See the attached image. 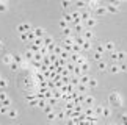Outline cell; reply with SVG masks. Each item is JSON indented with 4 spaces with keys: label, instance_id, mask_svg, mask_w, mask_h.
I'll return each instance as SVG.
<instances>
[{
    "label": "cell",
    "instance_id": "cell-1",
    "mask_svg": "<svg viewBox=\"0 0 127 125\" xmlns=\"http://www.w3.org/2000/svg\"><path fill=\"white\" fill-rule=\"evenodd\" d=\"M108 103L111 105L113 108H119L121 105H123V100H121V95L118 92H111L108 95Z\"/></svg>",
    "mask_w": 127,
    "mask_h": 125
},
{
    "label": "cell",
    "instance_id": "cell-2",
    "mask_svg": "<svg viewBox=\"0 0 127 125\" xmlns=\"http://www.w3.org/2000/svg\"><path fill=\"white\" fill-rule=\"evenodd\" d=\"M93 14H94V16H104V14H107V8L104 5H99L97 8L93 9Z\"/></svg>",
    "mask_w": 127,
    "mask_h": 125
},
{
    "label": "cell",
    "instance_id": "cell-3",
    "mask_svg": "<svg viewBox=\"0 0 127 125\" xmlns=\"http://www.w3.org/2000/svg\"><path fill=\"white\" fill-rule=\"evenodd\" d=\"M83 25H85V28H94L96 25H97V21H96V17H90V19H86V21L83 22Z\"/></svg>",
    "mask_w": 127,
    "mask_h": 125
},
{
    "label": "cell",
    "instance_id": "cell-4",
    "mask_svg": "<svg viewBox=\"0 0 127 125\" xmlns=\"http://www.w3.org/2000/svg\"><path fill=\"white\" fill-rule=\"evenodd\" d=\"M74 3H75V8L80 9V11L88 8V0H74Z\"/></svg>",
    "mask_w": 127,
    "mask_h": 125
},
{
    "label": "cell",
    "instance_id": "cell-5",
    "mask_svg": "<svg viewBox=\"0 0 127 125\" xmlns=\"http://www.w3.org/2000/svg\"><path fill=\"white\" fill-rule=\"evenodd\" d=\"M82 35H83V38L86 41H91L93 38H94V31H93V28H85Z\"/></svg>",
    "mask_w": 127,
    "mask_h": 125
},
{
    "label": "cell",
    "instance_id": "cell-6",
    "mask_svg": "<svg viewBox=\"0 0 127 125\" xmlns=\"http://www.w3.org/2000/svg\"><path fill=\"white\" fill-rule=\"evenodd\" d=\"M82 105H83V106H93V105H94V97L86 94V95H85V100L82 102Z\"/></svg>",
    "mask_w": 127,
    "mask_h": 125
},
{
    "label": "cell",
    "instance_id": "cell-7",
    "mask_svg": "<svg viewBox=\"0 0 127 125\" xmlns=\"http://www.w3.org/2000/svg\"><path fill=\"white\" fill-rule=\"evenodd\" d=\"M93 16V14L90 13V9H82V11H80V19H82V23H83L85 21H86V19H90Z\"/></svg>",
    "mask_w": 127,
    "mask_h": 125
},
{
    "label": "cell",
    "instance_id": "cell-8",
    "mask_svg": "<svg viewBox=\"0 0 127 125\" xmlns=\"http://www.w3.org/2000/svg\"><path fill=\"white\" fill-rule=\"evenodd\" d=\"M30 30H32L30 23H21V25H17V31L19 33H27V31H30Z\"/></svg>",
    "mask_w": 127,
    "mask_h": 125
},
{
    "label": "cell",
    "instance_id": "cell-9",
    "mask_svg": "<svg viewBox=\"0 0 127 125\" xmlns=\"http://www.w3.org/2000/svg\"><path fill=\"white\" fill-rule=\"evenodd\" d=\"M86 89H88V84H83V83H79L75 86V91L79 94H86Z\"/></svg>",
    "mask_w": 127,
    "mask_h": 125
},
{
    "label": "cell",
    "instance_id": "cell-10",
    "mask_svg": "<svg viewBox=\"0 0 127 125\" xmlns=\"http://www.w3.org/2000/svg\"><path fill=\"white\" fill-rule=\"evenodd\" d=\"M74 33H77V35H82L83 33V30H85V25L83 23H74Z\"/></svg>",
    "mask_w": 127,
    "mask_h": 125
},
{
    "label": "cell",
    "instance_id": "cell-11",
    "mask_svg": "<svg viewBox=\"0 0 127 125\" xmlns=\"http://www.w3.org/2000/svg\"><path fill=\"white\" fill-rule=\"evenodd\" d=\"M108 69H110V72H111L113 75H118V74H121V72H119V67H118V62H111Z\"/></svg>",
    "mask_w": 127,
    "mask_h": 125
},
{
    "label": "cell",
    "instance_id": "cell-12",
    "mask_svg": "<svg viewBox=\"0 0 127 125\" xmlns=\"http://www.w3.org/2000/svg\"><path fill=\"white\" fill-rule=\"evenodd\" d=\"M63 31V36H74V30H72V27H66V28H61Z\"/></svg>",
    "mask_w": 127,
    "mask_h": 125
},
{
    "label": "cell",
    "instance_id": "cell-13",
    "mask_svg": "<svg viewBox=\"0 0 127 125\" xmlns=\"http://www.w3.org/2000/svg\"><path fill=\"white\" fill-rule=\"evenodd\" d=\"M33 55H35V52H32L30 49H27L25 53H24V60H25V61H32L33 60Z\"/></svg>",
    "mask_w": 127,
    "mask_h": 125
},
{
    "label": "cell",
    "instance_id": "cell-14",
    "mask_svg": "<svg viewBox=\"0 0 127 125\" xmlns=\"http://www.w3.org/2000/svg\"><path fill=\"white\" fill-rule=\"evenodd\" d=\"M91 47H93V44H91V41H83V44H82V52H88V50H91Z\"/></svg>",
    "mask_w": 127,
    "mask_h": 125
},
{
    "label": "cell",
    "instance_id": "cell-15",
    "mask_svg": "<svg viewBox=\"0 0 127 125\" xmlns=\"http://www.w3.org/2000/svg\"><path fill=\"white\" fill-rule=\"evenodd\" d=\"M105 8H107V13H110V14H115V13H118V6H115V5H105Z\"/></svg>",
    "mask_w": 127,
    "mask_h": 125
},
{
    "label": "cell",
    "instance_id": "cell-16",
    "mask_svg": "<svg viewBox=\"0 0 127 125\" xmlns=\"http://www.w3.org/2000/svg\"><path fill=\"white\" fill-rule=\"evenodd\" d=\"M13 61L19 62V66H21V62H24V55H21V53H13Z\"/></svg>",
    "mask_w": 127,
    "mask_h": 125
},
{
    "label": "cell",
    "instance_id": "cell-17",
    "mask_svg": "<svg viewBox=\"0 0 127 125\" xmlns=\"http://www.w3.org/2000/svg\"><path fill=\"white\" fill-rule=\"evenodd\" d=\"M33 33H35V36H36V38H41V36H44V35H46V31H44V28H41V27L35 28V30H33Z\"/></svg>",
    "mask_w": 127,
    "mask_h": 125
},
{
    "label": "cell",
    "instance_id": "cell-18",
    "mask_svg": "<svg viewBox=\"0 0 127 125\" xmlns=\"http://www.w3.org/2000/svg\"><path fill=\"white\" fill-rule=\"evenodd\" d=\"M47 121H49V122L57 121V111H55V109H52L50 113H47Z\"/></svg>",
    "mask_w": 127,
    "mask_h": 125
},
{
    "label": "cell",
    "instance_id": "cell-19",
    "mask_svg": "<svg viewBox=\"0 0 127 125\" xmlns=\"http://www.w3.org/2000/svg\"><path fill=\"white\" fill-rule=\"evenodd\" d=\"M88 88H90V89L97 88V80H96V78H91V77H90V80H88Z\"/></svg>",
    "mask_w": 127,
    "mask_h": 125
},
{
    "label": "cell",
    "instance_id": "cell-20",
    "mask_svg": "<svg viewBox=\"0 0 127 125\" xmlns=\"http://www.w3.org/2000/svg\"><path fill=\"white\" fill-rule=\"evenodd\" d=\"M127 58V52L126 50H118V61H126Z\"/></svg>",
    "mask_w": 127,
    "mask_h": 125
},
{
    "label": "cell",
    "instance_id": "cell-21",
    "mask_svg": "<svg viewBox=\"0 0 127 125\" xmlns=\"http://www.w3.org/2000/svg\"><path fill=\"white\" fill-rule=\"evenodd\" d=\"M50 42H53L52 36H49V35H44V36H42V45H49Z\"/></svg>",
    "mask_w": 127,
    "mask_h": 125
},
{
    "label": "cell",
    "instance_id": "cell-22",
    "mask_svg": "<svg viewBox=\"0 0 127 125\" xmlns=\"http://www.w3.org/2000/svg\"><path fill=\"white\" fill-rule=\"evenodd\" d=\"M80 53H75V52H71V53H69V61H72V62H75L77 60H79L80 58Z\"/></svg>",
    "mask_w": 127,
    "mask_h": 125
},
{
    "label": "cell",
    "instance_id": "cell-23",
    "mask_svg": "<svg viewBox=\"0 0 127 125\" xmlns=\"http://www.w3.org/2000/svg\"><path fill=\"white\" fill-rule=\"evenodd\" d=\"M66 119V111L61 109V111H57V121H64Z\"/></svg>",
    "mask_w": 127,
    "mask_h": 125
},
{
    "label": "cell",
    "instance_id": "cell-24",
    "mask_svg": "<svg viewBox=\"0 0 127 125\" xmlns=\"http://www.w3.org/2000/svg\"><path fill=\"white\" fill-rule=\"evenodd\" d=\"M104 47H105V50H110V52H111V50H115V47H116V45H115V42H113V41H107Z\"/></svg>",
    "mask_w": 127,
    "mask_h": 125
},
{
    "label": "cell",
    "instance_id": "cell-25",
    "mask_svg": "<svg viewBox=\"0 0 127 125\" xmlns=\"http://www.w3.org/2000/svg\"><path fill=\"white\" fill-rule=\"evenodd\" d=\"M63 19H64V21L67 22V23H69V25L72 27V25H74V21H72V16H71V13H66L64 14V16H63Z\"/></svg>",
    "mask_w": 127,
    "mask_h": 125
},
{
    "label": "cell",
    "instance_id": "cell-26",
    "mask_svg": "<svg viewBox=\"0 0 127 125\" xmlns=\"http://www.w3.org/2000/svg\"><path fill=\"white\" fill-rule=\"evenodd\" d=\"M93 109H94V116H100L104 106H102V105H96V106H93Z\"/></svg>",
    "mask_w": 127,
    "mask_h": 125
},
{
    "label": "cell",
    "instance_id": "cell-27",
    "mask_svg": "<svg viewBox=\"0 0 127 125\" xmlns=\"http://www.w3.org/2000/svg\"><path fill=\"white\" fill-rule=\"evenodd\" d=\"M118 67H119V72H127V62L126 61H118Z\"/></svg>",
    "mask_w": 127,
    "mask_h": 125
},
{
    "label": "cell",
    "instance_id": "cell-28",
    "mask_svg": "<svg viewBox=\"0 0 127 125\" xmlns=\"http://www.w3.org/2000/svg\"><path fill=\"white\" fill-rule=\"evenodd\" d=\"M80 69H82V72H90V62L85 60V61L80 64Z\"/></svg>",
    "mask_w": 127,
    "mask_h": 125
},
{
    "label": "cell",
    "instance_id": "cell-29",
    "mask_svg": "<svg viewBox=\"0 0 127 125\" xmlns=\"http://www.w3.org/2000/svg\"><path fill=\"white\" fill-rule=\"evenodd\" d=\"M71 52H75V53H80V52H82V45H80V44H75V42H74V44L71 45Z\"/></svg>",
    "mask_w": 127,
    "mask_h": 125
},
{
    "label": "cell",
    "instance_id": "cell-30",
    "mask_svg": "<svg viewBox=\"0 0 127 125\" xmlns=\"http://www.w3.org/2000/svg\"><path fill=\"white\" fill-rule=\"evenodd\" d=\"M11 61H13V55H5L3 56V64H6V66H9V64H11Z\"/></svg>",
    "mask_w": 127,
    "mask_h": 125
},
{
    "label": "cell",
    "instance_id": "cell-31",
    "mask_svg": "<svg viewBox=\"0 0 127 125\" xmlns=\"http://www.w3.org/2000/svg\"><path fill=\"white\" fill-rule=\"evenodd\" d=\"M80 83V78L77 75H74V74H71V84H74V86H77Z\"/></svg>",
    "mask_w": 127,
    "mask_h": 125
},
{
    "label": "cell",
    "instance_id": "cell-32",
    "mask_svg": "<svg viewBox=\"0 0 127 125\" xmlns=\"http://www.w3.org/2000/svg\"><path fill=\"white\" fill-rule=\"evenodd\" d=\"M97 67H99V70H107V67H108V64H107L105 61H97Z\"/></svg>",
    "mask_w": 127,
    "mask_h": 125
},
{
    "label": "cell",
    "instance_id": "cell-33",
    "mask_svg": "<svg viewBox=\"0 0 127 125\" xmlns=\"http://www.w3.org/2000/svg\"><path fill=\"white\" fill-rule=\"evenodd\" d=\"M6 86H8V80L3 78V77H0V91H3Z\"/></svg>",
    "mask_w": 127,
    "mask_h": 125
},
{
    "label": "cell",
    "instance_id": "cell-34",
    "mask_svg": "<svg viewBox=\"0 0 127 125\" xmlns=\"http://www.w3.org/2000/svg\"><path fill=\"white\" fill-rule=\"evenodd\" d=\"M102 117H110L111 116V111H110V108H107V106H104V109H102V114H100Z\"/></svg>",
    "mask_w": 127,
    "mask_h": 125
},
{
    "label": "cell",
    "instance_id": "cell-35",
    "mask_svg": "<svg viewBox=\"0 0 127 125\" xmlns=\"http://www.w3.org/2000/svg\"><path fill=\"white\" fill-rule=\"evenodd\" d=\"M46 105H47V99H46V97H42V99H38V106H39L41 109H42L44 106H46Z\"/></svg>",
    "mask_w": 127,
    "mask_h": 125
},
{
    "label": "cell",
    "instance_id": "cell-36",
    "mask_svg": "<svg viewBox=\"0 0 127 125\" xmlns=\"http://www.w3.org/2000/svg\"><path fill=\"white\" fill-rule=\"evenodd\" d=\"M110 56H111V61L113 62H118V50H111Z\"/></svg>",
    "mask_w": 127,
    "mask_h": 125
},
{
    "label": "cell",
    "instance_id": "cell-37",
    "mask_svg": "<svg viewBox=\"0 0 127 125\" xmlns=\"http://www.w3.org/2000/svg\"><path fill=\"white\" fill-rule=\"evenodd\" d=\"M8 116L11 117V119H16V117H17V109H14V108H9V111H8Z\"/></svg>",
    "mask_w": 127,
    "mask_h": 125
},
{
    "label": "cell",
    "instance_id": "cell-38",
    "mask_svg": "<svg viewBox=\"0 0 127 125\" xmlns=\"http://www.w3.org/2000/svg\"><path fill=\"white\" fill-rule=\"evenodd\" d=\"M19 62H16V61H11V64H9V69H11L13 72H16V70H19Z\"/></svg>",
    "mask_w": 127,
    "mask_h": 125
},
{
    "label": "cell",
    "instance_id": "cell-39",
    "mask_svg": "<svg viewBox=\"0 0 127 125\" xmlns=\"http://www.w3.org/2000/svg\"><path fill=\"white\" fill-rule=\"evenodd\" d=\"M47 103H49V105H52V106L55 108V106H57V103H58V99H55V97H49V99H47Z\"/></svg>",
    "mask_w": 127,
    "mask_h": 125
},
{
    "label": "cell",
    "instance_id": "cell-40",
    "mask_svg": "<svg viewBox=\"0 0 127 125\" xmlns=\"http://www.w3.org/2000/svg\"><path fill=\"white\" fill-rule=\"evenodd\" d=\"M9 108H11V106H6V105H0V114H8Z\"/></svg>",
    "mask_w": 127,
    "mask_h": 125
},
{
    "label": "cell",
    "instance_id": "cell-41",
    "mask_svg": "<svg viewBox=\"0 0 127 125\" xmlns=\"http://www.w3.org/2000/svg\"><path fill=\"white\" fill-rule=\"evenodd\" d=\"M69 53H71V52H67V50L63 49V52L60 53V58H63V60H69Z\"/></svg>",
    "mask_w": 127,
    "mask_h": 125
},
{
    "label": "cell",
    "instance_id": "cell-42",
    "mask_svg": "<svg viewBox=\"0 0 127 125\" xmlns=\"http://www.w3.org/2000/svg\"><path fill=\"white\" fill-rule=\"evenodd\" d=\"M28 106H30V108H36V106H38V99L28 100Z\"/></svg>",
    "mask_w": 127,
    "mask_h": 125
},
{
    "label": "cell",
    "instance_id": "cell-43",
    "mask_svg": "<svg viewBox=\"0 0 127 125\" xmlns=\"http://www.w3.org/2000/svg\"><path fill=\"white\" fill-rule=\"evenodd\" d=\"M63 52V45H55V49H53V52L52 53H55V55H58L60 56V53Z\"/></svg>",
    "mask_w": 127,
    "mask_h": 125
},
{
    "label": "cell",
    "instance_id": "cell-44",
    "mask_svg": "<svg viewBox=\"0 0 127 125\" xmlns=\"http://www.w3.org/2000/svg\"><path fill=\"white\" fill-rule=\"evenodd\" d=\"M42 56H44V55H41L39 52H35V55H33V60H35V61H39V62H41V61H42Z\"/></svg>",
    "mask_w": 127,
    "mask_h": 125
},
{
    "label": "cell",
    "instance_id": "cell-45",
    "mask_svg": "<svg viewBox=\"0 0 127 125\" xmlns=\"http://www.w3.org/2000/svg\"><path fill=\"white\" fill-rule=\"evenodd\" d=\"M72 0H61V8H69Z\"/></svg>",
    "mask_w": 127,
    "mask_h": 125
},
{
    "label": "cell",
    "instance_id": "cell-46",
    "mask_svg": "<svg viewBox=\"0 0 127 125\" xmlns=\"http://www.w3.org/2000/svg\"><path fill=\"white\" fill-rule=\"evenodd\" d=\"M6 9H8L6 3H5V0H2V2H0V13H5Z\"/></svg>",
    "mask_w": 127,
    "mask_h": 125
},
{
    "label": "cell",
    "instance_id": "cell-47",
    "mask_svg": "<svg viewBox=\"0 0 127 125\" xmlns=\"http://www.w3.org/2000/svg\"><path fill=\"white\" fill-rule=\"evenodd\" d=\"M93 58H94L96 61H100V60H102V53H99V52L96 50L94 53H93Z\"/></svg>",
    "mask_w": 127,
    "mask_h": 125
},
{
    "label": "cell",
    "instance_id": "cell-48",
    "mask_svg": "<svg viewBox=\"0 0 127 125\" xmlns=\"http://www.w3.org/2000/svg\"><path fill=\"white\" fill-rule=\"evenodd\" d=\"M74 75H77V77H80L82 75V69H80V66H75L74 67V72H72Z\"/></svg>",
    "mask_w": 127,
    "mask_h": 125
},
{
    "label": "cell",
    "instance_id": "cell-49",
    "mask_svg": "<svg viewBox=\"0 0 127 125\" xmlns=\"http://www.w3.org/2000/svg\"><path fill=\"white\" fill-rule=\"evenodd\" d=\"M28 49H30L32 52H38V50H39V45H36L35 42H32V44H30V47H28Z\"/></svg>",
    "mask_w": 127,
    "mask_h": 125
},
{
    "label": "cell",
    "instance_id": "cell-50",
    "mask_svg": "<svg viewBox=\"0 0 127 125\" xmlns=\"http://www.w3.org/2000/svg\"><path fill=\"white\" fill-rule=\"evenodd\" d=\"M42 109H44V111H46V114H47V113H50V111H52V109H55V108H53V106H52V105H49V103H47V105H46V106H44Z\"/></svg>",
    "mask_w": 127,
    "mask_h": 125
},
{
    "label": "cell",
    "instance_id": "cell-51",
    "mask_svg": "<svg viewBox=\"0 0 127 125\" xmlns=\"http://www.w3.org/2000/svg\"><path fill=\"white\" fill-rule=\"evenodd\" d=\"M108 3H110V5H115V6H118V8H119L121 0H108Z\"/></svg>",
    "mask_w": 127,
    "mask_h": 125
},
{
    "label": "cell",
    "instance_id": "cell-52",
    "mask_svg": "<svg viewBox=\"0 0 127 125\" xmlns=\"http://www.w3.org/2000/svg\"><path fill=\"white\" fill-rule=\"evenodd\" d=\"M19 38H21V41H22V42H27V41H28L27 33H21V36H19Z\"/></svg>",
    "mask_w": 127,
    "mask_h": 125
},
{
    "label": "cell",
    "instance_id": "cell-53",
    "mask_svg": "<svg viewBox=\"0 0 127 125\" xmlns=\"http://www.w3.org/2000/svg\"><path fill=\"white\" fill-rule=\"evenodd\" d=\"M5 99H8V94L5 92V91H0V102H2V100H5Z\"/></svg>",
    "mask_w": 127,
    "mask_h": 125
},
{
    "label": "cell",
    "instance_id": "cell-54",
    "mask_svg": "<svg viewBox=\"0 0 127 125\" xmlns=\"http://www.w3.org/2000/svg\"><path fill=\"white\" fill-rule=\"evenodd\" d=\"M0 105H6V106H11V100H9V99H5V100H2V102H0Z\"/></svg>",
    "mask_w": 127,
    "mask_h": 125
},
{
    "label": "cell",
    "instance_id": "cell-55",
    "mask_svg": "<svg viewBox=\"0 0 127 125\" xmlns=\"http://www.w3.org/2000/svg\"><path fill=\"white\" fill-rule=\"evenodd\" d=\"M60 27L61 28H66V27H69V23H67L64 19H61V21H60Z\"/></svg>",
    "mask_w": 127,
    "mask_h": 125
},
{
    "label": "cell",
    "instance_id": "cell-56",
    "mask_svg": "<svg viewBox=\"0 0 127 125\" xmlns=\"http://www.w3.org/2000/svg\"><path fill=\"white\" fill-rule=\"evenodd\" d=\"M96 50H97V52H99V53H104V52H105V47L99 44V45H97V49H96Z\"/></svg>",
    "mask_w": 127,
    "mask_h": 125
},
{
    "label": "cell",
    "instance_id": "cell-57",
    "mask_svg": "<svg viewBox=\"0 0 127 125\" xmlns=\"http://www.w3.org/2000/svg\"><path fill=\"white\" fill-rule=\"evenodd\" d=\"M121 122L127 125V113H126V114H123V117H121Z\"/></svg>",
    "mask_w": 127,
    "mask_h": 125
},
{
    "label": "cell",
    "instance_id": "cell-58",
    "mask_svg": "<svg viewBox=\"0 0 127 125\" xmlns=\"http://www.w3.org/2000/svg\"><path fill=\"white\" fill-rule=\"evenodd\" d=\"M2 47H3V42H2V41H0V49H2Z\"/></svg>",
    "mask_w": 127,
    "mask_h": 125
},
{
    "label": "cell",
    "instance_id": "cell-59",
    "mask_svg": "<svg viewBox=\"0 0 127 125\" xmlns=\"http://www.w3.org/2000/svg\"><path fill=\"white\" fill-rule=\"evenodd\" d=\"M121 2H127V0H121Z\"/></svg>",
    "mask_w": 127,
    "mask_h": 125
},
{
    "label": "cell",
    "instance_id": "cell-60",
    "mask_svg": "<svg viewBox=\"0 0 127 125\" xmlns=\"http://www.w3.org/2000/svg\"><path fill=\"white\" fill-rule=\"evenodd\" d=\"M72 2H74V0H72Z\"/></svg>",
    "mask_w": 127,
    "mask_h": 125
},
{
    "label": "cell",
    "instance_id": "cell-61",
    "mask_svg": "<svg viewBox=\"0 0 127 125\" xmlns=\"http://www.w3.org/2000/svg\"><path fill=\"white\" fill-rule=\"evenodd\" d=\"M16 2H17V0H16Z\"/></svg>",
    "mask_w": 127,
    "mask_h": 125
}]
</instances>
